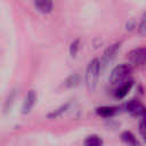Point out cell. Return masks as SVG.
<instances>
[{
  "instance_id": "cell-1",
  "label": "cell",
  "mask_w": 146,
  "mask_h": 146,
  "mask_svg": "<svg viewBox=\"0 0 146 146\" xmlns=\"http://www.w3.org/2000/svg\"><path fill=\"white\" fill-rule=\"evenodd\" d=\"M99 68H100V62L98 58H94L87 67L86 83L90 91H94L97 86V81H98V76H99Z\"/></svg>"
},
{
  "instance_id": "cell-2",
  "label": "cell",
  "mask_w": 146,
  "mask_h": 146,
  "mask_svg": "<svg viewBox=\"0 0 146 146\" xmlns=\"http://www.w3.org/2000/svg\"><path fill=\"white\" fill-rule=\"evenodd\" d=\"M131 72V67L128 64H121L113 68L110 75V82L112 84H122L125 82V79L129 76Z\"/></svg>"
},
{
  "instance_id": "cell-3",
  "label": "cell",
  "mask_w": 146,
  "mask_h": 146,
  "mask_svg": "<svg viewBox=\"0 0 146 146\" xmlns=\"http://www.w3.org/2000/svg\"><path fill=\"white\" fill-rule=\"evenodd\" d=\"M130 64L139 66L146 62V48H136L128 54Z\"/></svg>"
},
{
  "instance_id": "cell-4",
  "label": "cell",
  "mask_w": 146,
  "mask_h": 146,
  "mask_svg": "<svg viewBox=\"0 0 146 146\" xmlns=\"http://www.w3.org/2000/svg\"><path fill=\"white\" fill-rule=\"evenodd\" d=\"M124 110L129 113H131L132 115H145L146 110L144 108V106L136 99H131L128 103L124 104Z\"/></svg>"
},
{
  "instance_id": "cell-5",
  "label": "cell",
  "mask_w": 146,
  "mask_h": 146,
  "mask_svg": "<svg viewBox=\"0 0 146 146\" xmlns=\"http://www.w3.org/2000/svg\"><path fill=\"white\" fill-rule=\"evenodd\" d=\"M132 84H133V81H132V80H128V81L123 82L122 84L117 86V88H116L115 91H114V96H115L116 98H123V97L129 92V90L131 89Z\"/></svg>"
},
{
  "instance_id": "cell-6",
  "label": "cell",
  "mask_w": 146,
  "mask_h": 146,
  "mask_svg": "<svg viewBox=\"0 0 146 146\" xmlns=\"http://www.w3.org/2000/svg\"><path fill=\"white\" fill-rule=\"evenodd\" d=\"M119 48H120V42H115L114 44L110 46L105 50L104 56H103V63H104V65H106L107 63H110L115 57V54H116V51H117Z\"/></svg>"
},
{
  "instance_id": "cell-7",
  "label": "cell",
  "mask_w": 146,
  "mask_h": 146,
  "mask_svg": "<svg viewBox=\"0 0 146 146\" xmlns=\"http://www.w3.org/2000/svg\"><path fill=\"white\" fill-rule=\"evenodd\" d=\"M36 100V95L34 90H30L25 97L24 104H23V113H29L31 111V108L33 107V105L35 104Z\"/></svg>"
},
{
  "instance_id": "cell-8",
  "label": "cell",
  "mask_w": 146,
  "mask_h": 146,
  "mask_svg": "<svg viewBox=\"0 0 146 146\" xmlns=\"http://www.w3.org/2000/svg\"><path fill=\"white\" fill-rule=\"evenodd\" d=\"M116 112H117V107H113V106H100L96 108V113L104 117L113 116Z\"/></svg>"
},
{
  "instance_id": "cell-9",
  "label": "cell",
  "mask_w": 146,
  "mask_h": 146,
  "mask_svg": "<svg viewBox=\"0 0 146 146\" xmlns=\"http://www.w3.org/2000/svg\"><path fill=\"white\" fill-rule=\"evenodd\" d=\"M121 139L123 143L128 144L129 146H139V141L135 137V135L130 131H123L121 133Z\"/></svg>"
},
{
  "instance_id": "cell-10",
  "label": "cell",
  "mask_w": 146,
  "mask_h": 146,
  "mask_svg": "<svg viewBox=\"0 0 146 146\" xmlns=\"http://www.w3.org/2000/svg\"><path fill=\"white\" fill-rule=\"evenodd\" d=\"M34 6L41 13H49L52 9V2L51 1H35Z\"/></svg>"
},
{
  "instance_id": "cell-11",
  "label": "cell",
  "mask_w": 146,
  "mask_h": 146,
  "mask_svg": "<svg viewBox=\"0 0 146 146\" xmlns=\"http://www.w3.org/2000/svg\"><path fill=\"white\" fill-rule=\"evenodd\" d=\"M84 146H103V139L97 135L88 136L84 139Z\"/></svg>"
},
{
  "instance_id": "cell-12",
  "label": "cell",
  "mask_w": 146,
  "mask_h": 146,
  "mask_svg": "<svg viewBox=\"0 0 146 146\" xmlns=\"http://www.w3.org/2000/svg\"><path fill=\"white\" fill-rule=\"evenodd\" d=\"M68 105H70L68 103H67V104H65V105H62L59 108H57V110H56V111H54L52 113L48 114V117H49V119H52V117H57L58 115H60L63 112H65V111H66V108L68 107Z\"/></svg>"
},
{
  "instance_id": "cell-13",
  "label": "cell",
  "mask_w": 146,
  "mask_h": 146,
  "mask_svg": "<svg viewBox=\"0 0 146 146\" xmlns=\"http://www.w3.org/2000/svg\"><path fill=\"white\" fill-rule=\"evenodd\" d=\"M78 82H79V75L78 74H72L66 80V86L67 87H72V86H75Z\"/></svg>"
},
{
  "instance_id": "cell-14",
  "label": "cell",
  "mask_w": 146,
  "mask_h": 146,
  "mask_svg": "<svg viewBox=\"0 0 146 146\" xmlns=\"http://www.w3.org/2000/svg\"><path fill=\"white\" fill-rule=\"evenodd\" d=\"M78 49H79V39L74 40L71 43V46H70V54H71V56L74 57L76 55V52H78Z\"/></svg>"
},
{
  "instance_id": "cell-15",
  "label": "cell",
  "mask_w": 146,
  "mask_h": 146,
  "mask_svg": "<svg viewBox=\"0 0 146 146\" xmlns=\"http://www.w3.org/2000/svg\"><path fill=\"white\" fill-rule=\"evenodd\" d=\"M139 32H140V34L146 35V13L144 14V16L141 18V22L139 24Z\"/></svg>"
},
{
  "instance_id": "cell-16",
  "label": "cell",
  "mask_w": 146,
  "mask_h": 146,
  "mask_svg": "<svg viewBox=\"0 0 146 146\" xmlns=\"http://www.w3.org/2000/svg\"><path fill=\"white\" fill-rule=\"evenodd\" d=\"M139 130H140V133L143 135L145 141H146V119H143L140 124H139Z\"/></svg>"
}]
</instances>
